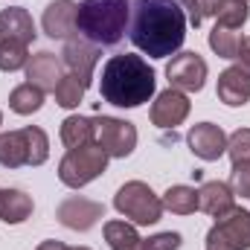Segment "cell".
<instances>
[{
	"label": "cell",
	"mask_w": 250,
	"mask_h": 250,
	"mask_svg": "<svg viewBox=\"0 0 250 250\" xmlns=\"http://www.w3.org/2000/svg\"><path fill=\"white\" fill-rule=\"evenodd\" d=\"M128 35L148 59H169L184 47L187 12L178 0H137L131 6Z\"/></svg>",
	"instance_id": "cell-1"
},
{
	"label": "cell",
	"mask_w": 250,
	"mask_h": 250,
	"mask_svg": "<svg viewBox=\"0 0 250 250\" xmlns=\"http://www.w3.org/2000/svg\"><path fill=\"white\" fill-rule=\"evenodd\" d=\"M157 87V73L148 67L143 56L125 53V56H111L102 67V82L99 93L105 102L117 108H140L154 96Z\"/></svg>",
	"instance_id": "cell-2"
},
{
	"label": "cell",
	"mask_w": 250,
	"mask_h": 250,
	"mask_svg": "<svg viewBox=\"0 0 250 250\" xmlns=\"http://www.w3.org/2000/svg\"><path fill=\"white\" fill-rule=\"evenodd\" d=\"M131 23V3L128 0H82L76 26L79 35L96 47L120 44Z\"/></svg>",
	"instance_id": "cell-3"
},
{
	"label": "cell",
	"mask_w": 250,
	"mask_h": 250,
	"mask_svg": "<svg viewBox=\"0 0 250 250\" xmlns=\"http://www.w3.org/2000/svg\"><path fill=\"white\" fill-rule=\"evenodd\" d=\"M50 157V137L38 125H26L21 131L0 134V166L21 169V166H41Z\"/></svg>",
	"instance_id": "cell-4"
},
{
	"label": "cell",
	"mask_w": 250,
	"mask_h": 250,
	"mask_svg": "<svg viewBox=\"0 0 250 250\" xmlns=\"http://www.w3.org/2000/svg\"><path fill=\"white\" fill-rule=\"evenodd\" d=\"M114 209L125 215L134 227H148L163 218V201L143 181H128L114 195Z\"/></svg>",
	"instance_id": "cell-5"
},
{
	"label": "cell",
	"mask_w": 250,
	"mask_h": 250,
	"mask_svg": "<svg viewBox=\"0 0 250 250\" xmlns=\"http://www.w3.org/2000/svg\"><path fill=\"white\" fill-rule=\"evenodd\" d=\"M108 154L99 143L82 146V148H70L59 163V181L70 189H82L90 181H96L105 169H108Z\"/></svg>",
	"instance_id": "cell-6"
},
{
	"label": "cell",
	"mask_w": 250,
	"mask_h": 250,
	"mask_svg": "<svg viewBox=\"0 0 250 250\" xmlns=\"http://www.w3.org/2000/svg\"><path fill=\"white\" fill-rule=\"evenodd\" d=\"M207 250H250V209L233 207L227 215L215 218L207 233Z\"/></svg>",
	"instance_id": "cell-7"
},
{
	"label": "cell",
	"mask_w": 250,
	"mask_h": 250,
	"mask_svg": "<svg viewBox=\"0 0 250 250\" xmlns=\"http://www.w3.org/2000/svg\"><path fill=\"white\" fill-rule=\"evenodd\" d=\"M96 143L105 148L108 157H128L137 148V128L120 117H96Z\"/></svg>",
	"instance_id": "cell-8"
},
{
	"label": "cell",
	"mask_w": 250,
	"mask_h": 250,
	"mask_svg": "<svg viewBox=\"0 0 250 250\" xmlns=\"http://www.w3.org/2000/svg\"><path fill=\"white\" fill-rule=\"evenodd\" d=\"M166 76H169V84L175 90L198 93L207 82V62L198 53H178L166 64Z\"/></svg>",
	"instance_id": "cell-9"
},
{
	"label": "cell",
	"mask_w": 250,
	"mask_h": 250,
	"mask_svg": "<svg viewBox=\"0 0 250 250\" xmlns=\"http://www.w3.org/2000/svg\"><path fill=\"white\" fill-rule=\"evenodd\" d=\"M102 215H105V207L99 201H90V198H82V195L64 198L59 204V209H56V218L67 230H76V233H87Z\"/></svg>",
	"instance_id": "cell-10"
},
{
	"label": "cell",
	"mask_w": 250,
	"mask_h": 250,
	"mask_svg": "<svg viewBox=\"0 0 250 250\" xmlns=\"http://www.w3.org/2000/svg\"><path fill=\"white\" fill-rule=\"evenodd\" d=\"M62 64L76 76V79H79V82H82V84H84V87H90L93 70H96V64H99V47L76 35V38L64 41Z\"/></svg>",
	"instance_id": "cell-11"
},
{
	"label": "cell",
	"mask_w": 250,
	"mask_h": 250,
	"mask_svg": "<svg viewBox=\"0 0 250 250\" xmlns=\"http://www.w3.org/2000/svg\"><path fill=\"white\" fill-rule=\"evenodd\" d=\"M189 108H192V102L187 99V93L169 87V90L157 93V99L151 102L148 117H151V123L157 128H178L189 117Z\"/></svg>",
	"instance_id": "cell-12"
},
{
	"label": "cell",
	"mask_w": 250,
	"mask_h": 250,
	"mask_svg": "<svg viewBox=\"0 0 250 250\" xmlns=\"http://www.w3.org/2000/svg\"><path fill=\"white\" fill-rule=\"evenodd\" d=\"M76 15H79V3H73V0H53V3L44 9L41 26H44V32H47L50 38L70 41V38L79 35Z\"/></svg>",
	"instance_id": "cell-13"
},
{
	"label": "cell",
	"mask_w": 250,
	"mask_h": 250,
	"mask_svg": "<svg viewBox=\"0 0 250 250\" xmlns=\"http://www.w3.org/2000/svg\"><path fill=\"white\" fill-rule=\"evenodd\" d=\"M187 143L192 154H198L201 160H218L221 154H227V134L215 123H198L189 128Z\"/></svg>",
	"instance_id": "cell-14"
},
{
	"label": "cell",
	"mask_w": 250,
	"mask_h": 250,
	"mask_svg": "<svg viewBox=\"0 0 250 250\" xmlns=\"http://www.w3.org/2000/svg\"><path fill=\"white\" fill-rule=\"evenodd\" d=\"M218 99L230 108H242L250 102V76L236 64V67H227L221 76H218V87H215Z\"/></svg>",
	"instance_id": "cell-15"
},
{
	"label": "cell",
	"mask_w": 250,
	"mask_h": 250,
	"mask_svg": "<svg viewBox=\"0 0 250 250\" xmlns=\"http://www.w3.org/2000/svg\"><path fill=\"white\" fill-rule=\"evenodd\" d=\"M0 38L3 41H18V44H32L35 41V23L32 15L21 6H9L0 12Z\"/></svg>",
	"instance_id": "cell-16"
},
{
	"label": "cell",
	"mask_w": 250,
	"mask_h": 250,
	"mask_svg": "<svg viewBox=\"0 0 250 250\" xmlns=\"http://www.w3.org/2000/svg\"><path fill=\"white\" fill-rule=\"evenodd\" d=\"M233 207H236V195H233V189L227 187L224 181H207L204 187L198 189V209H204L207 215L221 218Z\"/></svg>",
	"instance_id": "cell-17"
},
{
	"label": "cell",
	"mask_w": 250,
	"mask_h": 250,
	"mask_svg": "<svg viewBox=\"0 0 250 250\" xmlns=\"http://www.w3.org/2000/svg\"><path fill=\"white\" fill-rule=\"evenodd\" d=\"M62 79V62L53 56V53H38L26 62V82L35 84L38 90H56Z\"/></svg>",
	"instance_id": "cell-18"
},
{
	"label": "cell",
	"mask_w": 250,
	"mask_h": 250,
	"mask_svg": "<svg viewBox=\"0 0 250 250\" xmlns=\"http://www.w3.org/2000/svg\"><path fill=\"white\" fill-rule=\"evenodd\" d=\"M35 204L21 189H0V221L3 224H23L32 215Z\"/></svg>",
	"instance_id": "cell-19"
},
{
	"label": "cell",
	"mask_w": 250,
	"mask_h": 250,
	"mask_svg": "<svg viewBox=\"0 0 250 250\" xmlns=\"http://www.w3.org/2000/svg\"><path fill=\"white\" fill-rule=\"evenodd\" d=\"M62 143L67 146V151L96 143V123L90 117H79V114L67 117L62 123Z\"/></svg>",
	"instance_id": "cell-20"
},
{
	"label": "cell",
	"mask_w": 250,
	"mask_h": 250,
	"mask_svg": "<svg viewBox=\"0 0 250 250\" xmlns=\"http://www.w3.org/2000/svg\"><path fill=\"white\" fill-rule=\"evenodd\" d=\"M160 201H163V209H169V212H175V215H192V212L198 209V189L178 184V187L166 189Z\"/></svg>",
	"instance_id": "cell-21"
},
{
	"label": "cell",
	"mask_w": 250,
	"mask_h": 250,
	"mask_svg": "<svg viewBox=\"0 0 250 250\" xmlns=\"http://www.w3.org/2000/svg\"><path fill=\"white\" fill-rule=\"evenodd\" d=\"M242 41L245 38H242L239 29H230V26H221V23H215L212 32H209V47L218 59H236L239 50H242Z\"/></svg>",
	"instance_id": "cell-22"
},
{
	"label": "cell",
	"mask_w": 250,
	"mask_h": 250,
	"mask_svg": "<svg viewBox=\"0 0 250 250\" xmlns=\"http://www.w3.org/2000/svg\"><path fill=\"white\" fill-rule=\"evenodd\" d=\"M41 105H44V90H38V87L29 84V82L18 84V87L9 93V108H12L15 114H21V117H29V114H35V111H41Z\"/></svg>",
	"instance_id": "cell-23"
},
{
	"label": "cell",
	"mask_w": 250,
	"mask_h": 250,
	"mask_svg": "<svg viewBox=\"0 0 250 250\" xmlns=\"http://www.w3.org/2000/svg\"><path fill=\"white\" fill-rule=\"evenodd\" d=\"M105 242L111 245V250H137L140 233L128 221H108L105 224Z\"/></svg>",
	"instance_id": "cell-24"
},
{
	"label": "cell",
	"mask_w": 250,
	"mask_h": 250,
	"mask_svg": "<svg viewBox=\"0 0 250 250\" xmlns=\"http://www.w3.org/2000/svg\"><path fill=\"white\" fill-rule=\"evenodd\" d=\"M248 18H250L248 0H221L218 15H215V23L230 26V29H242L248 23Z\"/></svg>",
	"instance_id": "cell-25"
},
{
	"label": "cell",
	"mask_w": 250,
	"mask_h": 250,
	"mask_svg": "<svg viewBox=\"0 0 250 250\" xmlns=\"http://www.w3.org/2000/svg\"><path fill=\"white\" fill-rule=\"evenodd\" d=\"M84 90H87V87H84L73 73H67V76L59 79V84H56V90H53V93H56V102H59L62 108L70 111V108H79V102L84 99Z\"/></svg>",
	"instance_id": "cell-26"
},
{
	"label": "cell",
	"mask_w": 250,
	"mask_h": 250,
	"mask_svg": "<svg viewBox=\"0 0 250 250\" xmlns=\"http://www.w3.org/2000/svg\"><path fill=\"white\" fill-rule=\"evenodd\" d=\"M26 62H29L26 44L3 41V38H0V70H3V73H15V70L26 67Z\"/></svg>",
	"instance_id": "cell-27"
},
{
	"label": "cell",
	"mask_w": 250,
	"mask_h": 250,
	"mask_svg": "<svg viewBox=\"0 0 250 250\" xmlns=\"http://www.w3.org/2000/svg\"><path fill=\"white\" fill-rule=\"evenodd\" d=\"M227 154L233 163H250V128H239L227 137Z\"/></svg>",
	"instance_id": "cell-28"
},
{
	"label": "cell",
	"mask_w": 250,
	"mask_h": 250,
	"mask_svg": "<svg viewBox=\"0 0 250 250\" xmlns=\"http://www.w3.org/2000/svg\"><path fill=\"white\" fill-rule=\"evenodd\" d=\"M181 233H157V236H151V239H140V245L137 250H178L181 248Z\"/></svg>",
	"instance_id": "cell-29"
},
{
	"label": "cell",
	"mask_w": 250,
	"mask_h": 250,
	"mask_svg": "<svg viewBox=\"0 0 250 250\" xmlns=\"http://www.w3.org/2000/svg\"><path fill=\"white\" fill-rule=\"evenodd\" d=\"M233 195H242L250 198V163H233V172H230V184Z\"/></svg>",
	"instance_id": "cell-30"
},
{
	"label": "cell",
	"mask_w": 250,
	"mask_h": 250,
	"mask_svg": "<svg viewBox=\"0 0 250 250\" xmlns=\"http://www.w3.org/2000/svg\"><path fill=\"white\" fill-rule=\"evenodd\" d=\"M218 6H221V0H195V18L189 23L192 26H201L207 18H215L218 15Z\"/></svg>",
	"instance_id": "cell-31"
},
{
	"label": "cell",
	"mask_w": 250,
	"mask_h": 250,
	"mask_svg": "<svg viewBox=\"0 0 250 250\" xmlns=\"http://www.w3.org/2000/svg\"><path fill=\"white\" fill-rule=\"evenodd\" d=\"M236 59H239V67L250 76V35L242 41V50H239V56H236Z\"/></svg>",
	"instance_id": "cell-32"
},
{
	"label": "cell",
	"mask_w": 250,
	"mask_h": 250,
	"mask_svg": "<svg viewBox=\"0 0 250 250\" xmlns=\"http://www.w3.org/2000/svg\"><path fill=\"white\" fill-rule=\"evenodd\" d=\"M35 250H73V248H67L64 242H56V239H47V242H41Z\"/></svg>",
	"instance_id": "cell-33"
},
{
	"label": "cell",
	"mask_w": 250,
	"mask_h": 250,
	"mask_svg": "<svg viewBox=\"0 0 250 250\" xmlns=\"http://www.w3.org/2000/svg\"><path fill=\"white\" fill-rule=\"evenodd\" d=\"M73 250H90V248H73Z\"/></svg>",
	"instance_id": "cell-34"
},
{
	"label": "cell",
	"mask_w": 250,
	"mask_h": 250,
	"mask_svg": "<svg viewBox=\"0 0 250 250\" xmlns=\"http://www.w3.org/2000/svg\"><path fill=\"white\" fill-rule=\"evenodd\" d=\"M0 125H3V114H0Z\"/></svg>",
	"instance_id": "cell-35"
}]
</instances>
